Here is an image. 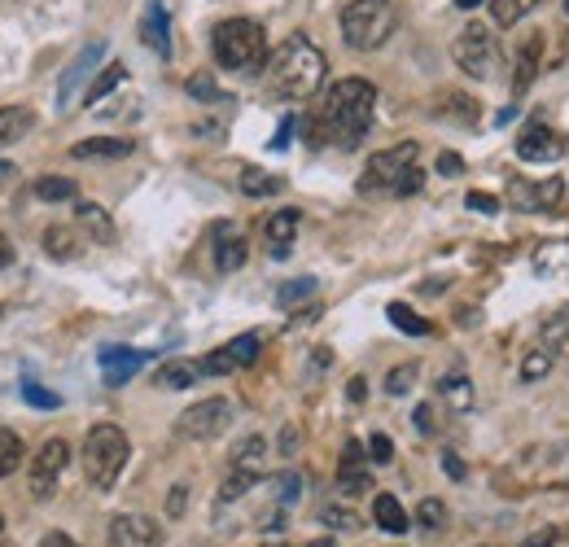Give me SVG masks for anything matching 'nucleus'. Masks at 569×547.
Listing matches in <instances>:
<instances>
[{
    "label": "nucleus",
    "mask_w": 569,
    "mask_h": 547,
    "mask_svg": "<svg viewBox=\"0 0 569 547\" xmlns=\"http://www.w3.org/2000/svg\"><path fill=\"white\" fill-rule=\"evenodd\" d=\"M211 53L223 70H263L268 67V31L254 18H228L214 27Z\"/></svg>",
    "instance_id": "nucleus-4"
},
{
    "label": "nucleus",
    "mask_w": 569,
    "mask_h": 547,
    "mask_svg": "<svg viewBox=\"0 0 569 547\" xmlns=\"http://www.w3.org/2000/svg\"><path fill=\"white\" fill-rule=\"evenodd\" d=\"M298 223H302V215H298V210H277V215H268L263 237H268V246H272V255H277V259L289 255V246H293V237H298Z\"/></svg>",
    "instance_id": "nucleus-18"
},
{
    "label": "nucleus",
    "mask_w": 569,
    "mask_h": 547,
    "mask_svg": "<svg viewBox=\"0 0 569 547\" xmlns=\"http://www.w3.org/2000/svg\"><path fill=\"white\" fill-rule=\"evenodd\" d=\"M399 31V4L395 0H351L342 9V36L356 53L381 49Z\"/></svg>",
    "instance_id": "nucleus-6"
},
{
    "label": "nucleus",
    "mask_w": 569,
    "mask_h": 547,
    "mask_svg": "<svg viewBox=\"0 0 569 547\" xmlns=\"http://www.w3.org/2000/svg\"><path fill=\"white\" fill-rule=\"evenodd\" d=\"M259 334H241V338H232V342H228V355H232V359H237V368H250V364H254V359H259Z\"/></svg>",
    "instance_id": "nucleus-38"
},
{
    "label": "nucleus",
    "mask_w": 569,
    "mask_h": 547,
    "mask_svg": "<svg viewBox=\"0 0 569 547\" xmlns=\"http://www.w3.org/2000/svg\"><path fill=\"white\" fill-rule=\"evenodd\" d=\"M543 346L548 350H569V307L561 316H552L548 320V329H543Z\"/></svg>",
    "instance_id": "nucleus-41"
},
{
    "label": "nucleus",
    "mask_w": 569,
    "mask_h": 547,
    "mask_svg": "<svg viewBox=\"0 0 569 547\" xmlns=\"http://www.w3.org/2000/svg\"><path fill=\"white\" fill-rule=\"evenodd\" d=\"M417 377H421V364H403V368H395V372L386 377V390L399 399V395H408V390H412V381H417Z\"/></svg>",
    "instance_id": "nucleus-43"
},
{
    "label": "nucleus",
    "mask_w": 569,
    "mask_h": 547,
    "mask_svg": "<svg viewBox=\"0 0 569 547\" xmlns=\"http://www.w3.org/2000/svg\"><path fill=\"white\" fill-rule=\"evenodd\" d=\"M259 478H263V474H254V469H232V474H228V481L219 486V504H232V499H241L250 486H259Z\"/></svg>",
    "instance_id": "nucleus-33"
},
{
    "label": "nucleus",
    "mask_w": 569,
    "mask_h": 547,
    "mask_svg": "<svg viewBox=\"0 0 569 547\" xmlns=\"http://www.w3.org/2000/svg\"><path fill=\"white\" fill-rule=\"evenodd\" d=\"M293 128H298V119H281V128H277V140H272V149H284L289 137H293Z\"/></svg>",
    "instance_id": "nucleus-54"
},
{
    "label": "nucleus",
    "mask_w": 569,
    "mask_h": 547,
    "mask_svg": "<svg viewBox=\"0 0 569 547\" xmlns=\"http://www.w3.org/2000/svg\"><path fill=\"white\" fill-rule=\"evenodd\" d=\"M311 294H316V280H311V276H298V280H289V285L277 289V302H281V307H293V302H302V298H311Z\"/></svg>",
    "instance_id": "nucleus-42"
},
{
    "label": "nucleus",
    "mask_w": 569,
    "mask_h": 547,
    "mask_svg": "<svg viewBox=\"0 0 569 547\" xmlns=\"http://www.w3.org/2000/svg\"><path fill=\"white\" fill-rule=\"evenodd\" d=\"M372 521H377L386 535H408V530H412V521H408L403 504H399L390 490H381V495L372 499Z\"/></svg>",
    "instance_id": "nucleus-21"
},
{
    "label": "nucleus",
    "mask_w": 569,
    "mask_h": 547,
    "mask_svg": "<svg viewBox=\"0 0 569 547\" xmlns=\"http://www.w3.org/2000/svg\"><path fill=\"white\" fill-rule=\"evenodd\" d=\"M417 526H421V530H442V526H447L442 499H421V504H417Z\"/></svg>",
    "instance_id": "nucleus-40"
},
{
    "label": "nucleus",
    "mask_w": 569,
    "mask_h": 547,
    "mask_svg": "<svg viewBox=\"0 0 569 547\" xmlns=\"http://www.w3.org/2000/svg\"><path fill=\"white\" fill-rule=\"evenodd\" d=\"M123 79H128V67H123V62H110V67H101V74H97V79L88 83V92H83V106H97V101H106V97H110V92H114Z\"/></svg>",
    "instance_id": "nucleus-26"
},
{
    "label": "nucleus",
    "mask_w": 569,
    "mask_h": 547,
    "mask_svg": "<svg viewBox=\"0 0 569 547\" xmlns=\"http://www.w3.org/2000/svg\"><path fill=\"white\" fill-rule=\"evenodd\" d=\"M386 316H390V325H395L399 334H408V338H429V320H421L408 302H390Z\"/></svg>",
    "instance_id": "nucleus-28"
},
{
    "label": "nucleus",
    "mask_w": 569,
    "mask_h": 547,
    "mask_svg": "<svg viewBox=\"0 0 569 547\" xmlns=\"http://www.w3.org/2000/svg\"><path fill=\"white\" fill-rule=\"evenodd\" d=\"M74 219H79L83 237H92L97 246H110V241H114V219H110V210H106V206L79 202L74 206Z\"/></svg>",
    "instance_id": "nucleus-20"
},
{
    "label": "nucleus",
    "mask_w": 569,
    "mask_h": 547,
    "mask_svg": "<svg viewBox=\"0 0 569 547\" xmlns=\"http://www.w3.org/2000/svg\"><path fill=\"white\" fill-rule=\"evenodd\" d=\"M307 547H338V539H311Z\"/></svg>",
    "instance_id": "nucleus-60"
},
{
    "label": "nucleus",
    "mask_w": 569,
    "mask_h": 547,
    "mask_svg": "<svg viewBox=\"0 0 569 547\" xmlns=\"http://www.w3.org/2000/svg\"><path fill=\"white\" fill-rule=\"evenodd\" d=\"M263 547H289V544H263Z\"/></svg>",
    "instance_id": "nucleus-62"
},
{
    "label": "nucleus",
    "mask_w": 569,
    "mask_h": 547,
    "mask_svg": "<svg viewBox=\"0 0 569 547\" xmlns=\"http://www.w3.org/2000/svg\"><path fill=\"white\" fill-rule=\"evenodd\" d=\"M543 49H548V31H526L521 36V44H517V53H512V92L521 97L535 79H539V70H543Z\"/></svg>",
    "instance_id": "nucleus-12"
},
{
    "label": "nucleus",
    "mask_w": 569,
    "mask_h": 547,
    "mask_svg": "<svg viewBox=\"0 0 569 547\" xmlns=\"http://www.w3.org/2000/svg\"><path fill=\"white\" fill-rule=\"evenodd\" d=\"M347 399H351V404H363V399H368V381H363V377H351V386H347Z\"/></svg>",
    "instance_id": "nucleus-55"
},
{
    "label": "nucleus",
    "mask_w": 569,
    "mask_h": 547,
    "mask_svg": "<svg viewBox=\"0 0 569 547\" xmlns=\"http://www.w3.org/2000/svg\"><path fill=\"white\" fill-rule=\"evenodd\" d=\"M338 490H342V495H363V490H372V474H368L363 465H347V460H342V469H338Z\"/></svg>",
    "instance_id": "nucleus-35"
},
{
    "label": "nucleus",
    "mask_w": 569,
    "mask_h": 547,
    "mask_svg": "<svg viewBox=\"0 0 569 547\" xmlns=\"http://www.w3.org/2000/svg\"><path fill=\"white\" fill-rule=\"evenodd\" d=\"M442 469H447V478H456V481L469 474V469H465V460H460L456 451H442Z\"/></svg>",
    "instance_id": "nucleus-50"
},
{
    "label": "nucleus",
    "mask_w": 569,
    "mask_h": 547,
    "mask_svg": "<svg viewBox=\"0 0 569 547\" xmlns=\"http://www.w3.org/2000/svg\"><path fill=\"white\" fill-rule=\"evenodd\" d=\"M79 246H83V241L74 237L71 228H58V223H53V228L44 232V255H49V259H58V263L79 259Z\"/></svg>",
    "instance_id": "nucleus-27"
},
{
    "label": "nucleus",
    "mask_w": 569,
    "mask_h": 547,
    "mask_svg": "<svg viewBox=\"0 0 569 547\" xmlns=\"http://www.w3.org/2000/svg\"><path fill=\"white\" fill-rule=\"evenodd\" d=\"M232 416H237L232 399H202V404H193L189 411H180L176 434L189 438V442H211V438L232 429Z\"/></svg>",
    "instance_id": "nucleus-8"
},
{
    "label": "nucleus",
    "mask_w": 569,
    "mask_h": 547,
    "mask_svg": "<svg viewBox=\"0 0 569 547\" xmlns=\"http://www.w3.org/2000/svg\"><path fill=\"white\" fill-rule=\"evenodd\" d=\"M246 259H250L246 237H241L237 228L219 223V228H214V268H219V272H237V268H246Z\"/></svg>",
    "instance_id": "nucleus-15"
},
{
    "label": "nucleus",
    "mask_w": 569,
    "mask_h": 547,
    "mask_svg": "<svg viewBox=\"0 0 569 547\" xmlns=\"http://www.w3.org/2000/svg\"><path fill=\"white\" fill-rule=\"evenodd\" d=\"M451 58H456V67L465 70L469 79H491L499 67L496 31L487 22H465L460 36L451 40Z\"/></svg>",
    "instance_id": "nucleus-7"
},
{
    "label": "nucleus",
    "mask_w": 569,
    "mask_h": 547,
    "mask_svg": "<svg viewBox=\"0 0 569 547\" xmlns=\"http://www.w3.org/2000/svg\"><path fill=\"white\" fill-rule=\"evenodd\" d=\"M535 9H539V0H491L496 27H517V22H526Z\"/></svg>",
    "instance_id": "nucleus-29"
},
{
    "label": "nucleus",
    "mask_w": 569,
    "mask_h": 547,
    "mask_svg": "<svg viewBox=\"0 0 569 547\" xmlns=\"http://www.w3.org/2000/svg\"><path fill=\"white\" fill-rule=\"evenodd\" d=\"M566 13H569V0H566Z\"/></svg>",
    "instance_id": "nucleus-64"
},
{
    "label": "nucleus",
    "mask_w": 569,
    "mask_h": 547,
    "mask_svg": "<svg viewBox=\"0 0 569 547\" xmlns=\"http://www.w3.org/2000/svg\"><path fill=\"white\" fill-rule=\"evenodd\" d=\"M31 128H36V115H31L27 106H4V110H0V145L22 140Z\"/></svg>",
    "instance_id": "nucleus-24"
},
{
    "label": "nucleus",
    "mask_w": 569,
    "mask_h": 547,
    "mask_svg": "<svg viewBox=\"0 0 569 547\" xmlns=\"http://www.w3.org/2000/svg\"><path fill=\"white\" fill-rule=\"evenodd\" d=\"M372 110H377V88L368 79H338L325 92V101L311 110L307 137H311V145L359 149V140L372 128Z\"/></svg>",
    "instance_id": "nucleus-1"
},
{
    "label": "nucleus",
    "mask_w": 569,
    "mask_h": 547,
    "mask_svg": "<svg viewBox=\"0 0 569 547\" xmlns=\"http://www.w3.org/2000/svg\"><path fill=\"white\" fill-rule=\"evenodd\" d=\"M189 97H198V101H219L223 92L214 88L211 74H193V79H189Z\"/></svg>",
    "instance_id": "nucleus-46"
},
{
    "label": "nucleus",
    "mask_w": 569,
    "mask_h": 547,
    "mask_svg": "<svg viewBox=\"0 0 569 547\" xmlns=\"http://www.w3.org/2000/svg\"><path fill=\"white\" fill-rule=\"evenodd\" d=\"M40 547H79L71 539V535H58V530H53V535H44V539H40Z\"/></svg>",
    "instance_id": "nucleus-56"
},
{
    "label": "nucleus",
    "mask_w": 569,
    "mask_h": 547,
    "mask_svg": "<svg viewBox=\"0 0 569 547\" xmlns=\"http://www.w3.org/2000/svg\"><path fill=\"white\" fill-rule=\"evenodd\" d=\"M4 176H9V167H4V162H0V180H4Z\"/></svg>",
    "instance_id": "nucleus-61"
},
{
    "label": "nucleus",
    "mask_w": 569,
    "mask_h": 547,
    "mask_svg": "<svg viewBox=\"0 0 569 547\" xmlns=\"http://www.w3.org/2000/svg\"><path fill=\"white\" fill-rule=\"evenodd\" d=\"M412 420H417L421 434H433V429H438V420H433V408H429V404H421V408L412 411Z\"/></svg>",
    "instance_id": "nucleus-51"
},
{
    "label": "nucleus",
    "mask_w": 569,
    "mask_h": 547,
    "mask_svg": "<svg viewBox=\"0 0 569 547\" xmlns=\"http://www.w3.org/2000/svg\"><path fill=\"white\" fill-rule=\"evenodd\" d=\"M438 115H442V119H451V123H460V128H473V123H478V101H473V97H465V92H442Z\"/></svg>",
    "instance_id": "nucleus-23"
},
{
    "label": "nucleus",
    "mask_w": 569,
    "mask_h": 547,
    "mask_svg": "<svg viewBox=\"0 0 569 547\" xmlns=\"http://www.w3.org/2000/svg\"><path fill=\"white\" fill-rule=\"evenodd\" d=\"M0 547H13V544H0Z\"/></svg>",
    "instance_id": "nucleus-63"
},
{
    "label": "nucleus",
    "mask_w": 569,
    "mask_h": 547,
    "mask_svg": "<svg viewBox=\"0 0 569 547\" xmlns=\"http://www.w3.org/2000/svg\"><path fill=\"white\" fill-rule=\"evenodd\" d=\"M67 465H71V447H67L62 438H49V442L36 451V460H31V495H36V499H49V495L58 490L62 474H67Z\"/></svg>",
    "instance_id": "nucleus-9"
},
{
    "label": "nucleus",
    "mask_w": 569,
    "mask_h": 547,
    "mask_svg": "<svg viewBox=\"0 0 569 547\" xmlns=\"http://www.w3.org/2000/svg\"><path fill=\"white\" fill-rule=\"evenodd\" d=\"M106 58V40H92L88 49H79L74 53V62L67 67V74H62V83H58V110H71L74 92H79V83L92 74V67Z\"/></svg>",
    "instance_id": "nucleus-14"
},
{
    "label": "nucleus",
    "mask_w": 569,
    "mask_h": 547,
    "mask_svg": "<svg viewBox=\"0 0 569 547\" xmlns=\"http://www.w3.org/2000/svg\"><path fill=\"white\" fill-rule=\"evenodd\" d=\"M263 456H268V438L263 434H246L237 447H232V469H263Z\"/></svg>",
    "instance_id": "nucleus-25"
},
{
    "label": "nucleus",
    "mask_w": 569,
    "mask_h": 547,
    "mask_svg": "<svg viewBox=\"0 0 569 547\" xmlns=\"http://www.w3.org/2000/svg\"><path fill=\"white\" fill-rule=\"evenodd\" d=\"M36 198L40 202H71L74 180H67V176H44V180H36Z\"/></svg>",
    "instance_id": "nucleus-34"
},
{
    "label": "nucleus",
    "mask_w": 569,
    "mask_h": 547,
    "mask_svg": "<svg viewBox=\"0 0 569 547\" xmlns=\"http://www.w3.org/2000/svg\"><path fill=\"white\" fill-rule=\"evenodd\" d=\"M132 456V442L119 425H92L83 438V478L92 490H110L114 481L123 478Z\"/></svg>",
    "instance_id": "nucleus-5"
},
{
    "label": "nucleus",
    "mask_w": 569,
    "mask_h": 547,
    "mask_svg": "<svg viewBox=\"0 0 569 547\" xmlns=\"http://www.w3.org/2000/svg\"><path fill=\"white\" fill-rule=\"evenodd\" d=\"M293 447H298V429L289 425V429L281 434V451H284V456H293Z\"/></svg>",
    "instance_id": "nucleus-57"
},
{
    "label": "nucleus",
    "mask_w": 569,
    "mask_h": 547,
    "mask_svg": "<svg viewBox=\"0 0 569 547\" xmlns=\"http://www.w3.org/2000/svg\"><path fill=\"white\" fill-rule=\"evenodd\" d=\"M417 158H421V145L417 140H403L395 149L372 153L368 167H363L359 193H386V198H412V193H421L426 171L417 167Z\"/></svg>",
    "instance_id": "nucleus-3"
},
{
    "label": "nucleus",
    "mask_w": 569,
    "mask_h": 547,
    "mask_svg": "<svg viewBox=\"0 0 569 547\" xmlns=\"http://www.w3.org/2000/svg\"><path fill=\"white\" fill-rule=\"evenodd\" d=\"M106 544L110 547H162V530L153 517H141V513H123L110 521L106 530Z\"/></svg>",
    "instance_id": "nucleus-11"
},
{
    "label": "nucleus",
    "mask_w": 569,
    "mask_h": 547,
    "mask_svg": "<svg viewBox=\"0 0 569 547\" xmlns=\"http://www.w3.org/2000/svg\"><path fill=\"white\" fill-rule=\"evenodd\" d=\"M184 495H189V486H176V490H171V499H167V513H171V517L184 513Z\"/></svg>",
    "instance_id": "nucleus-53"
},
{
    "label": "nucleus",
    "mask_w": 569,
    "mask_h": 547,
    "mask_svg": "<svg viewBox=\"0 0 569 547\" xmlns=\"http://www.w3.org/2000/svg\"><path fill=\"white\" fill-rule=\"evenodd\" d=\"M438 395L451 404L456 411H469L473 408V386H469V377H460V372H451V377H442L438 381Z\"/></svg>",
    "instance_id": "nucleus-30"
},
{
    "label": "nucleus",
    "mask_w": 569,
    "mask_h": 547,
    "mask_svg": "<svg viewBox=\"0 0 569 547\" xmlns=\"http://www.w3.org/2000/svg\"><path fill=\"white\" fill-rule=\"evenodd\" d=\"M478 4H482V0H456V9H465V13H469V9H478Z\"/></svg>",
    "instance_id": "nucleus-59"
},
{
    "label": "nucleus",
    "mask_w": 569,
    "mask_h": 547,
    "mask_svg": "<svg viewBox=\"0 0 569 547\" xmlns=\"http://www.w3.org/2000/svg\"><path fill=\"white\" fill-rule=\"evenodd\" d=\"M460 167H465V162H460V153H438V171H442V176H456Z\"/></svg>",
    "instance_id": "nucleus-52"
},
{
    "label": "nucleus",
    "mask_w": 569,
    "mask_h": 547,
    "mask_svg": "<svg viewBox=\"0 0 569 547\" xmlns=\"http://www.w3.org/2000/svg\"><path fill=\"white\" fill-rule=\"evenodd\" d=\"M97 359H101V377H106V386H128V381H132V377L144 368L149 350H132V346H106Z\"/></svg>",
    "instance_id": "nucleus-13"
},
{
    "label": "nucleus",
    "mask_w": 569,
    "mask_h": 547,
    "mask_svg": "<svg viewBox=\"0 0 569 547\" xmlns=\"http://www.w3.org/2000/svg\"><path fill=\"white\" fill-rule=\"evenodd\" d=\"M202 372H207V377H228V372H237V359L228 355V346H219V350H211V355L202 359Z\"/></svg>",
    "instance_id": "nucleus-44"
},
{
    "label": "nucleus",
    "mask_w": 569,
    "mask_h": 547,
    "mask_svg": "<svg viewBox=\"0 0 569 547\" xmlns=\"http://www.w3.org/2000/svg\"><path fill=\"white\" fill-rule=\"evenodd\" d=\"M368 460H372V465H390V460H395V442H390L386 434H372V438H368Z\"/></svg>",
    "instance_id": "nucleus-45"
},
{
    "label": "nucleus",
    "mask_w": 569,
    "mask_h": 547,
    "mask_svg": "<svg viewBox=\"0 0 569 547\" xmlns=\"http://www.w3.org/2000/svg\"><path fill=\"white\" fill-rule=\"evenodd\" d=\"M325 70H329L325 53H320L307 36H289L284 44H277V49L268 53L263 83H268V92L281 97V101H307V97L320 92Z\"/></svg>",
    "instance_id": "nucleus-2"
},
{
    "label": "nucleus",
    "mask_w": 569,
    "mask_h": 547,
    "mask_svg": "<svg viewBox=\"0 0 569 547\" xmlns=\"http://www.w3.org/2000/svg\"><path fill=\"white\" fill-rule=\"evenodd\" d=\"M22 399L31 404V408H40V411H53V408H62V395H53V390H44L40 381H22Z\"/></svg>",
    "instance_id": "nucleus-37"
},
{
    "label": "nucleus",
    "mask_w": 569,
    "mask_h": 547,
    "mask_svg": "<svg viewBox=\"0 0 569 547\" xmlns=\"http://www.w3.org/2000/svg\"><path fill=\"white\" fill-rule=\"evenodd\" d=\"M137 149V140L128 137H97V140H79L71 145V158L88 162V158H101V162H114V158H128Z\"/></svg>",
    "instance_id": "nucleus-17"
},
{
    "label": "nucleus",
    "mask_w": 569,
    "mask_h": 547,
    "mask_svg": "<svg viewBox=\"0 0 569 547\" xmlns=\"http://www.w3.org/2000/svg\"><path fill=\"white\" fill-rule=\"evenodd\" d=\"M141 40L158 58H171V18H167L162 0H149V9H144L141 18Z\"/></svg>",
    "instance_id": "nucleus-16"
},
{
    "label": "nucleus",
    "mask_w": 569,
    "mask_h": 547,
    "mask_svg": "<svg viewBox=\"0 0 569 547\" xmlns=\"http://www.w3.org/2000/svg\"><path fill=\"white\" fill-rule=\"evenodd\" d=\"M552 372V350L548 346H539V350H530L526 359H521V381L530 386V381H539V377H548Z\"/></svg>",
    "instance_id": "nucleus-36"
},
{
    "label": "nucleus",
    "mask_w": 569,
    "mask_h": 547,
    "mask_svg": "<svg viewBox=\"0 0 569 547\" xmlns=\"http://www.w3.org/2000/svg\"><path fill=\"white\" fill-rule=\"evenodd\" d=\"M22 456H27L22 438H18L13 429H4V425H0V478L18 474V469H22Z\"/></svg>",
    "instance_id": "nucleus-31"
},
{
    "label": "nucleus",
    "mask_w": 569,
    "mask_h": 547,
    "mask_svg": "<svg viewBox=\"0 0 569 547\" xmlns=\"http://www.w3.org/2000/svg\"><path fill=\"white\" fill-rule=\"evenodd\" d=\"M561 539H566V530H539V535H530L521 547H557Z\"/></svg>",
    "instance_id": "nucleus-49"
},
{
    "label": "nucleus",
    "mask_w": 569,
    "mask_h": 547,
    "mask_svg": "<svg viewBox=\"0 0 569 547\" xmlns=\"http://www.w3.org/2000/svg\"><path fill=\"white\" fill-rule=\"evenodd\" d=\"M517 158H521V162H530V167L561 162V158H566V137H561L557 128L535 123V128H526V132L517 137Z\"/></svg>",
    "instance_id": "nucleus-10"
},
{
    "label": "nucleus",
    "mask_w": 569,
    "mask_h": 547,
    "mask_svg": "<svg viewBox=\"0 0 569 547\" xmlns=\"http://www.w3.org/2000/svg\"><path fill=\"white\" fill-rule=\"evenodd\" d=\"M9 263H13V246L0 237V268H9Z\"/></svg>",
    "instance_id": "nucleus-58"
},
{
    "label": "nucleus",
    "mask_w": 569,
    "mask_h": 547,
    "mask_svg": "<svg viewBox=\"0 0 569 547\" xmlns=\"http://www.w3.org/2000/svg\"><path fill=\"white\" fill-rule=\"evenodd\" d=\"M320 521L333 526V530H359V517L347 504H325V508H320Z\"/></svg>",
    "instance_id": "nucleus-39"
},
{
    "label": "nucleus",
    "mask_w": 569,
    "mask_h": 547,
    "mask_svg": "<svg viewBox=\"0 0 569 547\" xmlns=\"http://www.w3.org/2000/svg\"><path fill=\"white\" fill-rule=\"evenodd\" d=\"M198 377H207L202 364H193V359H167L153 372V386L158 390H189V386H198Z\"/></svg>",
    "instance_id": "nucleus-19"
},
{
    "label": "nucleus",
    "mask_w": 569,
    "mask_h": 547,
    "mask_svg": "<svg viewBox=\"0 0 569 547\" xmlns=\"http://www.w3.org/2000/svg\"><path fill=\"white\" fill-rule=\"evenodd\" d=\"M561 193H566V185L552 176V180H543V185H535V189H526V185H517L512 189V198H517V206L521 210H548V206L561 202Z\"/></svg>",
    "instance_id": "nucleus-22"
},
{
    "label": "nucleus",
    "mask_w": 569,
    "mask_h": 547,
    "mask_svg": "<svg viewBox=\"0 0 569 547\" xmlns=\"http://www.w3.org/2000/svg\"><path fill=\"white\" fill-rule=\"evenodd\" d=\"M284 180H277V176H268V171H241V193L246 198H272V193H281Z\"/></svg>",
    "instance_id": "nucleus-32"
},
{
    "label": "nucleus",
    "mask_w": 569,
    "mask_h": 547,
    "mask_svg": "<svg viewBox=\"0 0 569 547\" xmlns=\"http://www.w3.org/2000/svg\"><path fill=\"white\" fill-rule=\"evenodd\" d=\"M277 486H281V508H289V504H298V495H302V486H307V481L298 478V474H281Z\"/></svg>",
    "instance_id": "nucleus-47"
},
{
    "label": "nucleus",
    "mask_w": 569,
    "mask_h": 547,
    "mask_svg": "<svg viewBox=\"0 0 569 547\" xmlns=\"http://www.w3.org/2000/svg\"><path fill=\"white\" fill-rule=\"evenodd\" d=\"M465 206H469V210H478V215H499V198H496V193H478V189H473V193L465 198Z\"/></svg>",
    "instance_id": "nucleus-48"
}]
</instances>
